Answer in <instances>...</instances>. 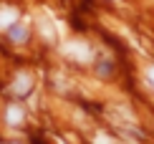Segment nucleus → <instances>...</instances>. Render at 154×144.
Returning <instances> with one entry per match:
<instances>
[{"mask_svg":"<svg viewBox=\"0 0 154 144\" xmlns=\"http://www.w3.org/2000/svg\"><path fill=\"white\" fill-rule=\"evenodd\" d=\"M63 53L68 58H73V61L79 63H88L91 61V48H88L83 41H66L63 43Z\"/></svg>","mask_w":154,"mask_h":144,"instance_id":"obj_1","label":"nucleus"},{"mask_svg":"<svg viewBox=\"0 0 154 144\" xmlns=\"http://www.w3.org/2000/svg\"><path fill=\"white\" fill-rule=\"evenodd\" d=\"M38 28H41V36L46 38L48 43L56 41V23H53V18H51L48 13H43V15L38 18Z\"/></svg>","mask_w":154,"mask_h":144,"instance_id":"obj_2","label":"nucleus"},{"mask_svg":"<svg viewBox=\"0 0 154 144\" xmlns=\"http://www.w3.org/2000/svg\"><path fill=\"white\" fill-rule=\"evenodd\" d=\"M30 86H33V78H30V74H18L15 81H13V94L15 96H25L30 91Z\"/></svg>","mask_w":154,"mask_h":144,"instance_id":"obj_3","label":"nucleus"},{"mask_svg":"<svg viewBox=\"0 0 154 144\" xmlns=\"http://www.w3.org/2000/svg\"><path fill=\"white\" fill-rule=\"evenodd\" d=\"M18 23V10L15 8H0V30H10Z\"/></svg>","mask_w":154,"mask_h":144,"instance_id":"obj_4","label":"nucleus"},{"mask_svg":"<svg viewBox=\"0 0 154 144\" xmlns=\"http://www.w3.org/2000/svg\"><path fill=\"white\" fill-rule=\"evenodd\" d=\"M10 41L13 43H25L28 41V25L25 23H15L10 28Z\"/></svg>","mask_w":154,"mask_h":144,"instance_id":"obj_5","label":"nucleus"},{"mask_svg":"<svg viewBox=\"0 0 154 144\" xmlns=\"http://www.w3.org/2000/svg\"><path fill=\"white\" fill-rule=\"evenodd\" d=\"M5 121L13 124V127H18V124L23 121V109L15 106V104H13V106H8V111H5Z\"/></svg>","mask_w":154,"mask_h":144,"instance_id":"obj_6","label":"nucleus"},{"mask_svg":"<svg viewBox=\"0 0 154 144\" xmlns=\"http://www.w3.org/2000/svg\"><path fill=\"white\" fill-rule=\"evenodd\" d=\"M144 76H146V81L152 83V89H154V66H149V68H146V74H144Z\"/></svg>","mask_w":154,"mask_h":144,"instance_id":"obj_7","label":"nucleus"},{"mask_svg":"<svg viewBox=\"0 0 154 144\" xmlns=\"http://www.w3.org/2000/svg\"><path fill=\"white\" fill-rule=\"evenodd\" d=\"M96 144H116V142H111V139H109V136L99 134V136H96Z\"/></svg>","mask_w":154,"mask_h":144,"instance_id":"obj_8","label":"nucleus"}]
</instances>
